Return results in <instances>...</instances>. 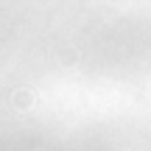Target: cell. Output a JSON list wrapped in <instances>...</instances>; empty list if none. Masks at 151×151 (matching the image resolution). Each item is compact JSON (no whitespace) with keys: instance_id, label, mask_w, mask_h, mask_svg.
<instances>
[{"instance_id":"cell-1","label":"cell","mask_w":151,"mask_h":151,"mask_svg":"<svg viewBox=\"0 0 151 151\" xmlns=\"http://www.w3.org/2000/svg\"><path fill=\"white\" fill-rule=\"evenodd\" d=\"M14 101H17V106H20V109H25V106H28V92H20V95H14Z\"/></svg>"}]
</instances>
